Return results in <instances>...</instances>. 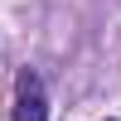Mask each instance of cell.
<instances>
[{"instance_id":"6da1fadb","label":"cell","mask_w":121,"mask_h":121,"mask_svg":"<svg viewBox=\"0 0 121 121\" xmlns=\"http://www.w3.org/2000/svg\"><path fill=\"white\" fill-rule=\"evenodd\" d=\"M10 121H48V87H44V78H39V68H19L15 73Z\"/></svg>"},{"instance_id":"7a4b0ae2","label":"cell","mask_w":121,"mask_h":121,"mask_svg":"<svg viewBox=\"0 0 121 121\" xmlns=\"http://www.w3.org/2000/svg\"><path fill=\"white\" fill-rule=\"evenodd\" d=\"M107 121H116V116H107Z\"/></svg>"}]
</instances>
